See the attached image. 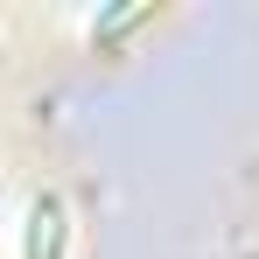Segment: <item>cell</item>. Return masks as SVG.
I'll use <instances>...</instances> for the list:
<instances>
[{"instance_id":"1","label":"cell","mask_w":259,"mask_h":259,"mask_svg":"<svg viewBox=\"0 0 259 259\" xmlns=\"http://www.w3.org/2000/svg\"><path fill=\"white\" fill-rule=\"evenodd\" d=\"M70 252V217H63V196H42L35 217H28V259H63Z\"/></svg>"}]
</instances>
